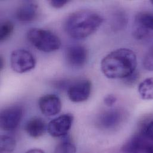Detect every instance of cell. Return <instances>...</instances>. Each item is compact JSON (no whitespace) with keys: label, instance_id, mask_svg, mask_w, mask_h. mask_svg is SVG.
I'll list each match as a JSON object with an SVG mask.
<instances>
[{"label":"cell","instance_id":"2e32d148","mask_svg":"<svg viewBox=\"0 0 153 153\" xmlns=\"http://www.w3.org/2000/svg\"><path fill=\"white\" fill-rule=\"evenodd\" d=\"M1 150L5 152H12L16 147V141L14 138L8 135L1 137Z\"/></svg>","mask_w":153,"mask_h":153},{"label":"cell","instance_id":"5bb4252c","mask_svg":"<svg viewBox=\"0 0 153 153\" xmlns=\"http://www.w3.org/2000/svg\"><path fill=\"white\" fill-rule=\"evenodd\" d=\"M138 92L143 100L153 99V77H149L143 81L139 85Z\"/></svg>","mask_w":153,"mask_h":153},{"label":"cell","instance_id":"7a4b0ae2","mask_svg":"<svg viewBox=\"0 0 153 153\" xmlns=\"http://www.w3.org/2000/svg\"><path fill=\"white\" fill-rule=\"evenodd\" d=\"M102 22V17L95 11L89 10H79L67 18L65 30L72 38L83 39L94 33Z\"/></svg>","mask_w":153,"mask_h":153},{"label":"cell","instance_id":"9c48e42d","mask_svg":"<svg viewBox=\"0 0 153 153\" xmlns=\"http://www.w3.org/2000/svg\"><path fill=\"white\" fill-rule=\"evenodd\" d=\"M38 104L42 114L49 117L57 115L62 109L61 100L54 94H47L41 97Z\"/></svg>","mask_w":153,"mask_h":153},{"label":"cell","instance_id":"44dd1931","mask_svg":"<svg viewBox=\"0 0 153 153\" xmlns=\"http://www.w3.org/2000/svg\"><path fill=\"white\" fill-rule=\"evenodd\" d=\"M68 1L67 0H52L50 1V4L54 8H60L65 6Z\"/></svg>","mask_w":153,"mask_h":153},{"label":"cell","instance_id":"277c9868","mask_svg":"<svg viewBox=\"0 0 153 153\" xmlns=\"http://www.w3.org/2000/svg\"><path fill=\"white\" fill-rule=\"evenodd\" d=\"M27 37L35 48L43 52L55 51L61 46L60 38L48 30L33 28L28 31Z\"/></svg>","mask_w":153,"mask_h":153},{"label":"cell","instance_id":"ffe728a7","mask_svg":"<svg viewBox=\"0 0 153 153\" xmlns=\"http://www.w3.org/2000/svg\"><path fill=\"white\" fill-rule=\"evenodd\" d=\"M116 100H117V98L114 95L110 94L105 97L104 102V104L107 107H111L115 104V102H116Z\"/></svg>","mask_w":153,"mask_h":153},{"label":"cell","instance_id":"e0dca14e","mask_svg":"<svg viewBox=\"0 0 153 153\" xmlns=\"http://www.w3.org/2000/svg\"><path fill=\"white\" fill-rule=\"evenodd\" d=\"M14 30L13 23L9 21H4L1 24L0 27V41L7 39L12 34Z\"/></svg>","mask_w":153,"mask_h":153},{"label":"cell","instance_id":"d4e9b609","mask_svg":"<svg viewBox=\"0 0 153 153\" xmlns=\"http://www.w3.org/2000/svg\"><path fill=\"white\" fill-rule=\"evenodd\" d=\"M151 2H152V4H153V1H151Z\"/></svg>","mask_w":153,"mask_h":153},{"label":"cell","instance_id":"52a82bcc","mask_svg":"<svg viewBox=\"0 0 153 153\" xmlns=\"http://www.w3.org/2000/svg\"><path fill=\"white\" fill-rule=\"evenodd\" d=\"M92 89L91 81L86 79L77 80L68 87V95L74 102H83L88 99Z\"/></svg>","mask_w":153,"mask_h":153},{"label":"cell","instance_id":"ba28073f","mask_svg":"<svg viewBox=\"0 0 153 153\" xmlns=\"http://www.w3.org/2000/svg\"><path fill=\"white\" fill-rule=\"evenodd\" d=\"M74 122L71 114H64L53 120L48 125L47 131L53 137H61L68 134Z\"/></svg>","mask_w":153,"mask_h":153},{"label":"cell","instance_id":"cb8c5ba5","mask_svg":"<svg viewBox=\"0 0 153 153\" xmlns=\"http://www.w3.org/2000/svg\"><path fill=\"white\" fill-rule=\"evenodd\" d=\"M4 60H3L2 57H0V69L1 70L2 69V68L4 67Z\"/></svg>","mask_w":153,"mask_h":153},{"label":"cell","instance_id":"d6986e66","mask_svg":"<svg viewBox=\"0 0 153 153\" xmlns=\"http://www.w3.org/2000/svg\"><path fill=\"white\" fill-rule=\"evenodd\" d=\"M143 66L149 71H153V48L146 54L143 60Z\"/></svg>","mask_w":153,"mask_h":153},{"label":"cell","instance_id":"7c38bea8","mask_svg":"<svg viewBox=\"0 0 153 153\" xmlns=\"http://www.w3.org/2000/svg\"><path fill=\"white\" fill-rule=\"evenodd\" d=\"M123 114L120 110L112 109L104 113L99 119V124L104 129H111L121 122Z\"/></svg>","mask_w":153,"mask_h":153},{"label":"cell","instance_id":"8fae6325","mask_svg":"<svg viewBox=\"0 0 153 153\" xmlns=\"http://www.w3.org/2000/svg\"><path fill=\"white\" fill-rule=\"evenodd\" d=\"M38 12V7L37 4L32 1H26L19 7L16 16L20 22H29L36 18Z\"/></svg>","mask_w":153,"mask_h":153},{"label":"cell","instance_id":"30bf717a","mask_svg":"<svg viewBox=\"0 0 153 153\" xmlns=\"http://www.w3.org/2000/svg\"><path fill=\"white\" fill-rule=\"evenodd\" d=\"M66 57L68 63L72 67H83L88 59V51L82 45H73L67 48Z\"/></svg>","mask_w":153,"mask_h":153},{"label":"cell","instance_id":"9a60e30c","mask_svg":"<svg viewBox=\"0 0 153 153\" xmlns=\"http://www.w3.org/2000/svg\"><path fill=\"white\" fill-rule=\"evenodd\" d=\"M135 25L153 30V13L142 12L136 16Z\"/></svg>","mask_w":153,"mask_h":153},{"label":"cell","instance_id":"6da1fadb","mask_svg":"<svg viewBox=\"0 0 153 153\" xmlns=\"http://www.w3.org/2000/svg\"><path fill=\"white\" fill-rule=\"evenodd\" d=\"M137 66L136 54L127 48L111 52L101 62L102 72L109 79H125L135 72Z\"/></svg>","mask_w":153,"mask_h":153},{"label":"cell","instance_id":"7402d4cb","mask_svg":"<svg viewBox=\"0 0 153 153\" xmlns=\"http://www.w3.org/2000/svg\"><path fill=\"white\" fill-rule=\"evenodd\" d=\"M138 77H139L138 74L135 71L132 75H131L130 76H129L128 77L125 78V82L128 85H131V84H132V83H135L137 80V79H138Z\"/></svg>","mask_w":153,"mask_h":153},{"label":"cell","instance_id":"3957f363","mask_svg":"<svg viewBox=\"0 0 153 153\" xmlns=\"http://www.w3.org/2000/svg\"><path fill=\"white\" fill-rule=\"evenodd\" d=\"M122 150L124 153H153V120L134 135Z\"/></svg>","mask_w":153,"mask_h":153},{"label":"cell","instance_id":"5b68a950","mask_svg":"<svg viewBox=\"0 0 153 153\" xmlns=\"http://www.w3.org/2000/svg\"><path fill=\"white\" fill-rule=\"evenodd\" d=\"M10 64L15 72L23 74L34 69L36 61L30 52L23 49H18L11 53Z\"/></svg>","mask_w":153,"mask_h":153},{"label":"cell","instance_id":"4fadbf2b","mask_svg":"<svg viewBox=\"0 0 153 153\" xmlns=\"http://www.w3.org/2000/svg\"><path fill=\"white\" fill-rule=\"evenodd\" d=\"M47 129L45 121L40 117H33L28 121L25 129L27 134L34 138L42 136Z\"/></svg>","mask_w":153,"mask_h":153},{"label":"cell","instance_id":"8992f818","mask_svg":"<svg viewBox=\"0 0 153 153\" xmlns=\"http://www.w3.org/2000/svg\"><path fill=\"white\" fill-rule=\"evenodd\" d=\"M22 116L23 109L20 106L13 105L6 108L1 112V128L6 131L14 130L20 122Z\"/></svg>","mask_w":153,"mask_h":153},{"label":"cell","instance_id":"603a6c76","mask_svg":"<svg viewBox=\"0 0 153 153\" xmlns=\"http://www.w3.org/2000/svg\"><path fill=\"white\" fill-rule=\"evenodd\" d=\"M45 153V152L41 150V149H32V150H30L29 151H27L26 153Z\"/></svg>","mask_w":153,"mask_h":153},{"label":"cell","instance_id":"ac0fdd59","mask_svg":"<svg viewBox=\"0 0 153 153\" xmlns=\"http://www.w3.org/2000/svg\"><path fill=\"white\" fill-rule=\"evenodd\" d=\"M55 153H76V148L70 141L66 140L57 146Z\"/></svg>","mask_w":153,"mask_h":153}]
</instances>
